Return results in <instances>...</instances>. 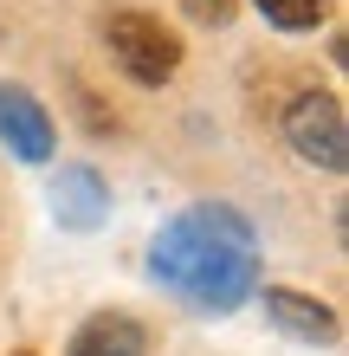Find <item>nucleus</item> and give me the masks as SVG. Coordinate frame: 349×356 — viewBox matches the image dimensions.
I'll return each mask as SVG.
<instances>
[{
	"label": "nucleus",
	"instance_id": "nucleus-7",
	"mask_svg": "<svg viewBox=\"0 0 349 356\" xmlns=\"http://www.w3.org/2000/svg\"><path fill=\"white\" fill-rule=\"evenodd\" d=\"M65 356H149V330L130 311H91L65 343Z\"/></svg>",
	"mask_w": 349,
	"mask_h": 356
},
{
	"label": "nucleus",
	"instance_id": "nucleus-5",
	"mask_svg": "<svg viewBox=\"0 0 349 356\" xmlns=\"http://www.w3.org/2000/svg\"><path fill=\"white\" fill-rule=\"evenodd\" d=\"M52 220L65 234H97L110 220V181L91 169V162H58L52 175Z\"/></svg>",
	"mask_w": 349,
	"mask_h": 356
},
{
	"label": "nucleus",
	"instance_id": "nucleus-1",
	"mask_svg": "<svg viewBox=\"0 0 349 356\" xmlns=\"http://www.w3.org/2000/svg\"><path fill=\"white\" fill-rule=\"evenodd\" d=\"M259 227L239 214L233 201H194L169 214L149 240V279L162 291H175L181 305L227 318L259 291Z\"/></svg>",
	"mask_w": 349,
	"mask_h": 356
},
{
	"label": "nucleus",
	"instance_id": "nucleus-9",
	"mask_svg": "<svg viewBox=\"0 0 349 356\" xmlns=\"http://www.w3.org/2000/svg\"><path fill=\"white\" fill-rule=\"evenodd\" d=\"M233 7H239V0H188V13L201 19V26H227Z\"/></svg>",
	"mask_w": 349,
	"mask_h": 356
},
{
	"label": "nucleus",
	"instance_id": "nucleus-2",
	"mask_svg": "<svg viewBox=\"0 0 349 356\" xmlns=\"http://www.w3.org/2000/svg\"><path fill=\"white\" fill-rule=\"evenodd\" d=\"M104 46H110V65L130 78V85H142V91L169 85L181 72V58H188L181 33L162 13H149V7H110L104 13Z\"/></svg>",
	"mask_w": 349,
	"mask_h": 356
},
{
	"label": "nucleus",
	"instance_id": "nucleus-3",
	"mask_svg": "<svg viewBox=\"0 0 349 356\" xmlns=\"http://www.w3.org/2000/svg\"><path fill=\"white\" fill-rule=\"evenodd\" d=\"M278 130H284V143H291L311 169H323V175H343L349 169V111H343L337 91L304 85L291 104H284Z\"/></svg>",
	"mask_w": 349,
	"mask_h": 356
},
{
	"label": "nucleus",
	"instance_id": "nucleus-4",
	"mask_svg": "<svg viewBox=\"0 0 349 356\" xmlns=\"http://www.w3.org/2000/svg\"><path fill=\"white\" fill-rule=\"evenodd\" d=\"M0 143H7V156L33 162V169H46V162L58 156V123H52V111L26 85H7V78H0Z\"/></svg>",
	"mask_w": 349,
	"mask_h": 356
},
{
	"label": "nucleus",
	"instance_id": "nucleus-8",
	"mask_svg": "<svg viewBox=\"0 0 349 356\" xmlns=\"http://www.w3.org/2000/svg\"><path fill=\"white\" fill-rule=\"evenodd\" d=\"M253 7L265 13V26H278V33H317L323 19H330V0H253Z\"/></svg>",
	"mask_w": 349,
	"mask_h": 356
},
{
	"label": "nucleus",
	"instance_id": "nucleus-6",
	"mask_svg": "<svg viewBox=\"0 0 349 356\" xmlns=\"http://www.w3.org/2000/svg\"><path fill=\"white\" fill-rule=\"evenodd\" d=\"M265 318H272L284 337H298V343H317V350H330L343 337V318L323 298H311V291H291V285H265Z\"/></svg>",
	"mask_w": 349,
	"mask_h": 356
},
{
	"label": "nucleus",
	"instance_id": "nucleus-10",
	"mask_svg": "<svg viewBox=\"0 0 349 356\" xmlns=\"http://www.w3.org/2000/svg\"><path fill=\"white\" fill-rule=\"evenodd\" d=\"M13 356H33V350H13Z\"/></svg>",
	"mask_w": 349,
	"mask_h": 356
}]
</instances>
